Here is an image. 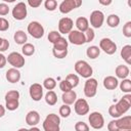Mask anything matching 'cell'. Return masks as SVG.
Listing matches in <instances>:
<instances>
[{
	"instance_id": "cell-29",
	"label": "cell",
	"mask_w": 131,
	"mask_h": 131,
	"mask_svg": "<svg viewBox=\"0 0 131 131\" xmlns=\"http://www.w3.org/2000/svg\"><path fill=\"white\" fill-rule=\"evenodd\" d=\"M21 52L26 56H31L35 53V46L31 43H26L21 47Z\"/></svg>"
},
{
	"instance_id": "cell-7",
	"label": "cell",
	"mask_w": 131,
	"mask_h": 131,
	"mask_svg": "<svg viewBox=\"0 0 131 131\" xmlns=\"http://www.w3.org/2000/svg\"><path fill=\"white\" fill-rule=\"evenodd\" d=\"M82 5V1L81 0H63L60 4H59V11L61 13H69L72 10H74L75 8H78Z\"/></svg>"
},
{
	"instance_id": "cell-16",
	"label": "cell",
	"mask_w": 131,
	"mask_h": 131,
	"mask_svg": "<svg viewBox=\"0 0 131 131\" xmlns=\"http://www.w3.org/2000/svg\"><path fill=\"white\" fill-rule=\"evenodd\" d=\"M40 122V115L37 111H30L26 116V123L31 126L35 127Z\"/></svg>"
},
{
	"instance_id": "cell-23",
	"label": "cell",
	"mask_w": 131,
	"mask_h": 131,
	"mask_svg": "<svg viewBox=\"0 0 131 131\" xmlns=\"http://www.w3.org/2000/svg\"><path fill=\"white\" fill-rule=\"evenodd\" d=\"M13 39H14V41H15L16 44L24 45V44L27 43L28 36H27V34H26L24 31L18 30V31H16V32L14 33V35H13Z\"/></svg>"
},
{
	"instance_id": "cell-33",
	"label": "cell",
	"mask_w": 131,
	"mask_h": 131,
	"mask_svg": "<svg viewBox=\"0 0 131 131\" xmlns=\"http://www.w3.org/2000/svg\"><path fill=\"white\" fill-rule=\"evenodd\" d=\"M18 98H19V92L17 90H10L5 94V101L18 100Z\"/></svg>"
},
{
	"instance_id": "cell-42",
	"label": "cell",
	"mask_w": 131,
	"mask_h": 131,
	"mask_svg": "<svg viewBox=\"0 0 131 131\" xmlns=\"http://www.w3.org/2000/svg\"><path fill=\"white\" fill-rule=\"evenodd\" d=\"M59 89H60L62 92H68V91L72 90L73 88L71 87V85H70L66 80H62V81L59 83Z\"/></svg>"
},
{
	"instance_id": "cell-43",
	"label": "cell",
	"mask_w": 131,
	"mask_h": 131,
	"mask_svg": "<svg viewBox=\"0 0 131 131\" xmlns=\"http://www.w3.org/2000/svg\"><path fill=\"white\" fill-rule=\"evenodd\" d=\"M9 28V23L6 18L4 17H0V31L1 32H4V31H7Z\"/></svg>"
},
{
	"instance_id": "cell-27",
	"label": "cell",
	"mask_w": 131,
	"mask_h": 131,
	"mask_svg": "<svg viewBox=\"0 0 131 131\" xmlns=\"http://www.w3.org/2000/svg\"><path fill=\"white\" fill-rule=\"evenodd\" d=\"M106 24L110 28H117L120 24V17L117 14H110L106 17Z\"/></svg>"
},
{
	"instance_id": "cell-6",
	"label": "cell",
	"mask_w": 131,
	"mask_h": 131,
	"mask_svg": "<svg viewBox=\"0 0 131 131\" xmlns=\"http://www.w3.org/2000/svg\"><path fill=\"white\" fill-rule=\"evenodd\" d=\"M97 81L94 78H88L84 85V94L86 97L91 98L96 95L97 92Z\"/></svg>"
},
{
	"instance_id": "cell-19",
	"label": "cell",
	"mask_w": 131,
	"mask_h": 131,
	"mask_svg": "<svg viewBox=\"0 0 131 131\" xmlns=\"http://www.w3.org/2000/svg\"><path fill=\"white\" fill-rule=\"evenodd\" d=\"M61 99L63 101V104H68V105L73 104L77 100V93L74 90H70L68 92H63L62 96H61Z\"/></svg>"
},
{
	"instance_id": "cell-39",
	"label": "cell",
	"mask_w": 131,
	"mask_h": 131,
	"mask_svg": "<svg viewBox=\"0 0 131 131\" xmlns=\"http://www.w3.org/2000/svg\"><path fill=\"white\" fill-rule=\"evenodd\" d=\"M75 130L76 131H89V126L85 122H77L75 124Z\"/></svg>"
},
{
	"instance_id": "cell-30",
	"label": "cell",
	"mask_w": 131,
	"mask_h": 131,
	"mask_svg": "<svg viewBox=\"0 0 131 131\" xmlns=\"http://www.w3.org/2000/svg\"><path fill=\"white\" fill-rule=\"evenodd\" d=\"M64 80L71 85L72 88L77 87L78 84H79V77H78L76 74H70V75H68Z\"/></svg>"
},
{
	"instance_id": "cell-45",
	"label": "cell",
	"mask_w": 131,
	"mask_h": 131,
	"mask_svg": "<svg viewBox=\"0 0 131 131\" xmlns=\"http://www.w3.org/2000/svg\"><path fill=\"white\" fill-rule=\"evenodd\" d=\"M9 12V7L6 3H0V15L1 16H4V15H7Z\"/></svg>"
},
{
	"instance_id": "cell-44",
	"label": "cell",
	"mask_w": 131,
	"mask_h": 131,
	"mask_svg": "<svg viewBox=\"0 0 131 131\" xmlns=\"http://www.w3.org/2000/svg\"><path fill=\"white\" fill-rule=\"evenodd\" d=\"M108 114H110L111 117H113V118H115V119H118V118L121 117L120 114L118 113V111H117L115 104H113V105H111V106L108 107Z\"/></svg>"
},
{
	"instance_id": "cell-25",
	"label": "cell",
	"mask_w": 131,
	"mask_h": 131,
	"mask_svg": "<svg viewBox=\"0 0 131 131\" xmlns=\"http://www.w3.org/2000/svg\"><path fill=\"white\" fill-rule=\"evenodd\" d=\"M86 54H87V56H88L89 58L95 59V58H97V57L99 56V54H100V49H99L98 46H95V45L90 46V47H88V48L86 49Z\"/></svg>"
},
{
	"instance_id": "cell-12",
	"label": "cell",
	"mask_w": 131,
	"mask_h": 131,
	"mask_svg": "<svg viewBox=\"0 0 131 131\" xmlns=\"http://www.w3.org/2000/svg\"><path fill=\"white\" fill-rule=\"evenodd\" d=\"M104 21V14L100 10H94L90 14V25L94 29H99Z\"/></svg>"
},
{
	"instance_id": "cell-37",
	"label": "cell",
	"mask_w": 131,
	"mask_h": 131,
	"mask_svg": "<svg viewBox=\"0 0 131 131\" xmlns=\"http://www.w3.org/2000/svg\"><path fill=\"white\" fill-rule=\"evenodd\" d=\"M52 54H53L54 57L61 59V58H64V57L68 55V49H66V50H56V49H52Z\"/></svg>"
},
{
	"instance_id": "cell-55",
	"label": "cell",
	"mask_w": 131,
	"mask_h": 131,
	"mask_svg": "<svg viewBox=\"0 0 131 131\" xmlns=\"http://www.w3.org/2000/svg\"><path fill=\"white\" fill-rule=\"evenodd\" d=\"M2 40H3V38L0 37V45H1V43H2Z\"/></svg>"
},
{
	"instance_id": "cell-3",
	"label": "cell",
	"mask_w": 131,
	"mask_h": 131,
	"mask_svg": "<svg viewBox=\"0 0 131 131\" xmlns=\"http://www.w3.org/2000/svg\"><path fill=\"white\" fill-rule=\"evenodd\" d=\"M6 60L8 61L10 66H12V68L17 69V70L25 66V57L20 53L15 52V51L9 53L8 56L6 57Z\"/></svg>"
},
{
	"instance_id": "cell-28",
	"label": "cell",
	"mask_w": 131,
	"mask_h": 131,
	"mask_svg": "<svg viewBox=\"0 0 131 131\" xmlns=\"http://www.w3.org/2000/svg\"><path fill=\"white\" fill-rule=\"evenodd\" d=\"M68 45H69V43L66 40V38L60 37L53 44V49H56V50H66V49H68Z\"/></svg>"
},
{
	"instance_id": "cell-32",
	"label": "cell",
	"mask_w": 131,
	"mask_h": 131,
	"mask_svg": "<svg viewBox=\"0 0 131 131\" xmlns=\"http://www.w3.org/2000/svg\"><path fill=\"white\" fill-rule=\"evenodd\" d=\"M120 89L124 93H130L131 92V80L130 79H123L120 83Z\"/></svg>"
},
{
	"instance_id": "cell-34",
	"label": "cell",
	"mask_w": 131,
	"mask_h": 131,
	"mask_svg": "<svg viewBox=\"0 0 131 131\" xmlns=\"http://www.w3.org/2000/svg\"><path fill=\"white\" fill-rule=\"evenodd\" d=\"M71 112H72V110H71L70 105H68V104H62L59 107V115L62 118H68L71 115Z\"/></svg>"
},
{
	"instance_id": "cell-36",
	"label": "cell",
	"mask_w": 131,
	"mask_h": 131,
	"mask_svg": "<svg viewBox=\"0 0 131 131\" xmlns=\"http://www.w3.org/2000/svg\"><path fill=\"white\" fill-rule=\"evenodd\" d=\"M44 6H45V8H46L47 10L53 11V10H55L56 7H57V2H56L55 0H46V1L44 2Z\"/></svg>"
},
{
	"instance_id": "cell-46",
	"label": "cell",
	"mask_w": 131,
	"mask_h": 131,
	"mask_svg": "<svg viewBox=\"0 0 131 131\" xmlns=\"http://www.w3.org/2000/svg\"><path fill=\"white\" fill-rule=\"evenodd\" d=\"M107 130H108V131H119V128H118V126H117L116 120H112V121L107 124Z\"/></svg>"
},
{
	"instance_id": "cell-41",
	"label": "cell",
	"mask_w": 131,
	"mask_h": 131,
	"mask_svg": "<svg viewBox=\"0 0 131 131\" xmlns=\"http://www.w3.org/2000/svg\"><path fill=\"white\" fill-rule=\"evenodd\" d=\"M123 35L127 38L131 37V21H127L123 27Z\"/></svg>"
},
{
	"instance_id": "cell-24",
	"label": "cell",
	"mask_w": 131,
	"mask_h": 131,
	"mask_svg": "<svg viewBox=\"0 0 131 131\" xmlns=\"http://www.w3.org/2000/svg\"><path fill=\"white\" fill-rule=\"evenodd\" d=\"M121 57L126 61L127 64L131 63V45L123 46L121 50Z\"/></svg>"
},
{
	"instance_id": "cell-35",
	"label": "cell",
	"mask_w": 131,
	"mask_h": 131,
	"mask_svg": "<svg viewBox=\"0 0 131 131\" xmlns=\"http://www.w3.org/2000/svg\"><path fill=\"white\" fill-rule=\"evenodd\" d=\"M60 37H61V36H60V33H59V32H57V31H51V32H49V34H48V41H49L50 43L54 44Z\"/></svg>"
},
{
	"instance_id": "cell-9",
	"label": "cell",
	"mask_w": 131,
	"mask_h": 131,
	"mask_svg": "<svg viewBox=\"0 0 131 131\" xmlns=\"http://www.w3.org/2000/svg\"><path fill=\"white\" fill-rule=\"evenodd\" d=\"M99 49H101L106 54L112 55V54H114L117 51V45H116V43L112 39H110V38H102L99 41Z\"/></svg>"
},
{
	"instance_id": "cell-40",
	"label": "cell",
	"mask_w": 131,
	"mask_h": 131,
	"mask_svg": "<svg viewBox=\"0 0 131 131\" xmlns=\"http://www.w3.org/2000/svg\"><path fill=\"white\" fill-rule=\"evenodd\" d=\"M84 35H85L86 42H91V41H93V39H94V37H95L94 30H93V29H91V28H89V29L84 33Z\"/></svg>"
},
{
	"instance_id": "cell-38",
	"label": "cell",
	"mask_w": 131,
	"mask_h": 131,
	"mask_svg": "<svg viewBox=\"0 0 131 131\" xmlns=\"http://www.w3.org/2000/svg\"><path fill=\"white\" fill-rule=\"evenodd\" d=\"M19 105L18 100H12V101H5V106L8 111H15Z\"/></svg>"
},
{
	"instance_id": "cell-15",
	"label": "cell",
	"mask_w": 131,
	"mask_h": 131,
	"mask_svg": "<svg viewBox=\"0 0 131 131\" xmlns=\"http://www.w3.org/2000/svg\"><path fill=\"white\" fill-rule=\"evenodd\" d=\"M74 23L70 17H62L58 21V32L60 34H69L73 31Z\"/></svg>"
},
{
	"instance_id": "cell-49",
	"label": "cell",
	"mask_w": 131,
	"mask_h": 131,
	"mask_svg": "<svg viewBox=\"0 0 131 131\" xmlns=\"http://www.w3.org/2000/svg\"><path fill=\"white\" fill-rule=\"evenodd\" d=\"M6 62H7V60H6V56L0 52V69H3V68L5 67Z\"/></svg>"
},
{
	"instance_id": "cell-1",
	"label": "cell",
	"mask_w": 131,
	"mask_h": 131,
	"mask_svg": "<svg viewBox=\"0 0 131 131\" xmlns=\"http://www.w3.org/2000/svg\"><path fill=\"white\" fill-rule=\"evenodd\" d=\"M60 118L55 114H49L43 121L44 131H59Z\"/></svg>"
},
{
	"instance_id": "cell-31",
	"label": "cell",
	"mask_w": 131,
	"mask_h": 131,
	"mask_svg": "<svg viewBox=\"0 0 131 131\" xmlns=\"http://www.w3.org/2000/svg\"><path fill=\"white\" fill-rule=\"evenodd\" d=\"M43 87H44L45 89H47L48 91L53 90V89L56 87V81H55L53 78L48 77V78H46V79L43 81Z\"/></svg>"
},
{
	"instance_id": "cell-21",
	"label": "cell",
	"mask_w": 131,
	"mask_h": 131,
	"mask_svg": "<svg viewBox=\"0 0 131 131\" xmlns=\"http://www.w3.org/2000/svg\"><path fill=\"white\" fill-rule=\"evenodd\" d=\"M76 27H77L78 31H80L82 33H85L89 29V21L86 17L80 16L76 19Z\"/></svg>"
},
{
	"instance_id": "cell-11",
	"label": "cell",
	"mask_w": 131,
	"mask_h": 131,
	"mask_svg": "<svg viewBox=\"0 0 131 131\" xmlns=\"http://www.w3.org/2000/svg\"><path fill=\"white\" fill-rule=\"evenodd\" d=\"M74 110L75 113L79 116H85L89 113V104L86 99L79 98L74 102Z\"/></svg>"
},
{
	"instance_id": "cell-51",
	"label": "cell",
	"mask_w": 131,
	"mask_h": 131,
	"mask_svg": "<svg viewBox=\"0 0 131 131\" xmlns=\"http://www.w3.org/2000/svg\"><path fill=\"white\" fill-rule=\"evenodd\" d=\"M5 115V108L2 104H0V118H2Z\"/></svg>"
},
{
	"instance_id": "cell-13",
	"label": "cell",
	"mask_w": 131,
	"mask_h": 131,
	"mask_svg": "<svg viewBox=\"0 0 131 131\" xmlns=\"http://www.w3.org/2000/svg\"><path fill=\"white\" fill-rule=\"evenodd\" d=\"M68 35H69V41L74 45H83L86 43L84 33H82L78 30H73Z\"/></svg>"
},
{
	"instance_id": "cell-22",
	"label": "cell",
	"mask_w": 131,
	"mask_h": 131,
	"mask_svg": "<svg viewBox=\"0 0 131 131\" xmlns=\"http://www.w3.org/2000/svg\"><path fill=\"white\" fill-rule=\"evenodd\" d=\"M117 126L120 129H131V117L130 116H124L123 118H120L116 120Z\"/></svg>"
},
{
	"instance_id": "cell-26",
	"label": "cell",
	"mask_w": 131,
	"mask_h": 131,
	"mask_svg": "<svg viewBox=\"0 0 131 131\" xmlns=\"http://www.w3.org/2000/svg\"><path fill=\"white\" fill-rule=\"evenodd\" d=\"M45 101L49 105H55L56 102H57V95H56V93L53 90L48 91L45 94Z\"/></svg>"
},
{
	"instance_id": "cell-50",
	"label": "cell",
	"mask_w": 131,
	"mask_h": 131,
	"mask_svg": "<svg viewBox=\"0 0 131 131\" xmlns=\"http://www.w3.org/2000/svg\"><path fill=\"white\" fill-rule=\"evenodd\" d=\"M99 4H101V5H110V4H112V0H107V1L99 0Z\"/></svg>"
},
{
	"instance_id": "cell-8",
	"label": "cell",
	"mask_w": 131,
	"mask_h": 131,
	"mask_svg": "<svg viewBox=\"0 0 131 131\" xmlns=\"http://www.w3.org/2000/svg\"><path fill=\"white\" fill-rule=\"evenodd\" d=\"M88 121L93 129H101L104 126L103 116L99 112H92L88 117Z\"/></svg>"
},
{
	"instance_id": "cell-54",
	"label": "cell",
	"mask_w": 131,
	"mask_h": 131,
	"mask_svg": "<svg viewBox=\"0 0 131 131\" xmlns=\"http://www.w3.org/2000/svg\"><path fill=\"white\" fill-rule=\"evenodd\" d=\"M119 131H131V129H120Z\"/></svg>"
},
{
	"instance_id": "cell-20",
	"label": "cell",
	"mask_w": 131,
	"mask_h": 131,
	"mask_svg": "<svg viewBox=\"0 0 131 131\" xmlns=\"http://www.w3.org/2000/svg\"><path fill=\"white\" fill-rule=\"evenodd\" d=\"M129 73H130V70L125 64H119L115 70V74H116L117 78H120L122 80L127 79V77L129 76Z\"/></svg>"
},
{
	"instance_id": "cell-10",
	"label": "cell",
	"mask_w": 131,
	"mask_h": 131,
	"mask_svg": "<svg viewBox=\"0 0 131 131\" xmlns=\"http://www.w3.org/2000/svg\"><path fill=\"white\" fill-rule=\"evenodd\" d=\"M27 5L25 2H18L12 8V16L16 20H23L27 17Z\"/></svg>"
},
{
	"instance_id": "cell-14",
	"label": "cell",
	"mask_w": 131,
	"mask_h": 131,
	"mask_svg": "<svg viewBox=\"0 0 131 131\" xmlns=\"http://www.w3.org/2000/svg\"><path fill=\"white\" fill-rule=\"evenodd\" d=\"M29 93L34 101H39L43 97V86L39 83H34L30 86Z\"/></svg>"
},
{
	"instance_id": "cell-52",
	"label": "cell",
	"mask_w": 131,
	"mask_h": 131,
	"mask_svg": "<svg viewBox=\"0 0 131 131\" xmlns=\"http://www.w3.org/2000/svg\"><path fill=\"white\" fill-rule=\"evenodd\" d=\"M29 131H40V129L35 126V127H31V129H29Z\"/></svg>"
},
{
	"instance_id": "cell-48",
	"label": "cell",
	"mask_w": 131,
	"mask_h": 131,
	"mask_svg": "<svg viewBox=\"0 0 131 131\" xmlns=\"http://www.w3.org/2000/svg\"><path fill=\"white\" fill-rule=\"evenodd\" d=\"M28 4L33 8H37L42 4V0H28Z\"/></svg>"
},
{
	"instance_id": "cell-47",
	"label": "cell",
	"mask_w": 131,
	"mask_h": 131,
	"mask_svg": "<svg viewBox=\"0 0 131 131\" xmlns=\"http://www.w3.org/2000/svg\"><path fill=\"white\" fill-rule=\"evenodd\" d=\"M8 47H9V42H8V40L3 38L2 43H1V45H0V52L6 51V50L8 49Z\"/></svg>"
},
{
	"instance_id": "cell-18",
	"label": "cell",
	"mask_w": 131,
	"mask_h": 131,
	"mask_svg": "<svg viewBox=\"0 0 131 131\" xmlns=\"http://www.w3.org/2000/svg\"><path fill=\"white\" fill-rule=\"evenodd\" d=\"M119 86L118 79L114 76H107L103 79V87L107 90H115Z\"/></svg>"
},
{
	"instance_id": "cell-4",
	"label": "cell",
	"mask_w": 131,
	"mask_h": 131,
	"mask_svg": "<svg viewBox=\"0 0 131 131\" xmlns=\"http://www.w3.org/2000/svg\"><path fill=\"white\" fill-rule=\"evenodd\" d=\"M118 113L120 114V116L124 115L125 113H127L131 106V94L127 93L126 95H124L116 104H115Z\"/></svg>"
},
{
	"instance_id": "cell-5",
	"label": "cell",
	"mask_w": 131,
	"mask_h": 131,
	"mask_svg": "<svg viewBox=\"0 0 131 131\" xmlns=\"http://www.w3.org/2000/svg\"><path fill=\"white\" fill-rule=\"evenodd\" d=\"M28 33L35 39H40L44 36V28L39 21H31L28 25Z\"/></svg>"
},
{
	"instance_id": "cell-17",
	"label": "cell",
	"mask_w": 131,
	"mask_h": 131,
	"mask_svg": "<svg viewBox=\"0 0 131 131\" xmlns=\"http://www.w3.org/2000/svg\"><path fill=\"white\" fill-rule=\"evenodd\" d=\"M6 80L10 83H17L20 80V72L17 69L11 68L6 72Z\"/></svg>"
},
{
	"instance_id": "cell-2",
	"label": "cell",
	"mask_w": 131,
	"mask_h": 131,
	"mask_svg": "<svg viewBox=\"0 0 131 131\" xmlns=\"http://www.w3.org/2000/svg\"><path fill=\"white\" fill-rule=\"evenodd\" d=\"M75 71L77 74H79L81 77L83 78H91L92 74H93V70L91 68V66L86 61V60H78L76 61L75 66Z\"/></svg>"
},
{
	"instance_id": "cell-53",
	"label": "cell",
	"mask_w": 131,
	"mask_h": 131,
	"mask_svg": "<svg viewBox=\"0 0 131 131\" xmlns=\"http://www.w3.org/2000/svg\"><path fill=\"white\" fill-rule=\"evenodd\" d=\"M17 131H29L28 129H26V128H20V129H18Z\"/></svg>"
}]
</instances>
